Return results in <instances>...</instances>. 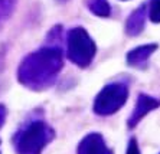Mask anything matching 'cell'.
I'll return each instance as SVG.
<instances>
[{"mask_svg": "<svg viewBox=\"0 0 160 154\" xmlns=\"http://www.w3.org/2000/svg\"><path fill=\"white\" fill-rule=\"evenodd\" d=\"M152 19L159 22L160 20V0L152 2Z\"/></svg>", "mask_w": 160, "mask_h": 154, "instance_id": "6da1fadb", "label": "cell"}]
</instances>
